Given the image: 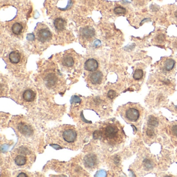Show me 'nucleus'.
Returning <instances> with one entry per match:
<instances>
[{"label":"nucleus","mask_w":177,"mask_h":177,"mask_svg":"<svg viewBox=\"0 0 177 177\" xmlns=\"http://www.w3.org/2000/svg\"><path fill=\"white\" fill-rule=\"evenodd\" d=\"M175 61L172 58H168L165 60L163 64V68L165 71L169 72L172 71L175 67Z\"/></svg>","instance_id":"nucleus-14"},{"label":"nucleus","mask_w":177,"mask_h":177,"mask_svg":"<svg viewBox=\"0 0 177 177\" xmlns=\"http://www.w3.org/2000/svg\"><path fill=\"white\" fill-rule=\"evenodd\" d=\"M116 92L113 90H110L108 93V97L109 98L111 99H113L115 97Z\"/></svg>","instance_id":"nucleus-24"},{"label":"nucleus","mask_w":177,"mask_h":177,"mask_svg":"<svg viewBox=\"0 0 177 177\" xmlns=\"http://www.w3.org/2000/svg\"><path fill=\"white\" fill-rule=\"evenodd\" d=\"M14 163L18 167H25L33 163L34 154L26 146H22L16 149L12 154Z\"/></svg>","instance_id":"nucleus-3"},{"label":"nucleus","mask_w":177,"mask_h":177,"mask_svg":"<svg viewBox=\"0 0 177 177\" xmlns=\"http://www.w3.org/2000/svg\"><path fill=\"white\" fill-rule=\"evenodd\" d=\"M148 124L150 127H156L159 125V122L156 118L154 116H151L149 118L148 121Z\"/></svg>","instance_id":"nucleus-19"},{"label":"nucleus","mask_w":177,"mask_h":177,"mask_svg":"<svg viewBox=\"0 0 177 177\" xmlns=\"http://www.w3.org/2000/svg\"><path fill=\"white\" fill-rule=\"evenodd\" d=\"M84 68L85 70L88 71H95L98 68V63L96 60L94 59H88L85 62Z\"/></svg>","instance_id":"nucleus-9"},{"label":"nucleus","mask_w":177,"mask_h":177,"mask_svg":"<svg viewBox=\"0 0 177 177\" xmlns=\"http://www.w3.org/2000/svg\"><path fill=\"white\" fill-rule=\"evenodd\" d=\"M144 77V72L142 70L138 69L136 70L133 75V79L135 80H140Z\"/></svg>","instance_id":"nucleus-18"},{"label":"nucleus","mask_w":177,"mask_h":177,"mask_svg":"<svg viewBox=\"0 0 177 177\" xmlns=\"http://www.w3.org/2000/svg\"><path fill=\"white\" fill-rule=\"evenodd\" d=\"M98 134L100 139L111 145H116L123 141L124 137L123 129L117 122L109 123L104 125Z\"/></svg>","instance_id":"nucleus-2"},{"label":"nucleus","mask_w":177,"mask_h":177,"mask_svg":"<svg viewBox=\"0 0 177 177\" xmlns=\"http://www.w3.org/2000/svg\"><path fill=\"white\" fill-rule=\"evenodd\" d=\"M146 135L149 137H152L154 136V129L152 128L151 127H150V128H148L147 129L146 131Z\"/></svg>","instance_id":"nucleus-23"},{"label":"nucleus","mask_w":177,"mask_h":177,"mask_svg":"<svg viewBox=\"0 0 177 177\" xmlns=\"http://www.w3.org/2000/svg\"><path fill=\"white\" fill-rule=\"evenodd\" d=\"M21 60V55L18 51H12L9 55V60L13 64H17Z\"/></svg>","instance_id":"nucleus-13"},{"label":"nucleus","mask_w":177,"mask_h":177,"mask_svg":"<svg viewBox=\"0 0 177 177\" xmlns=\"http://www.w3.org/2000/svg\"><path fill=\"white\" fill-rule=\"evenodd\" d=\"M103 79V73L100 71H96L90 74L89 77L90 83L93 85L100 84Z\"/></svg>","instance_id":"nucleus-8"},{"label":"nucleus","mask_w":177,"mask_h":177,"mask_svg":"<svg viewBox=\"0 0 177 177\" xmlns=\"http://www.w3.org/2000/svg\"><path fill=\"white\" fill-rule=\"evenodd\" d=\"M97 159L95 154H88L84 158V164L88 168H94L97 165Z\"/></svg>","instance_id":"nucleus-7"},{"label":"nucleus","mask_w":177,"mask_h":177,"mask_svg":"<svg viewBox=\"0 0 177 177\" xmlns=\"http://www.w3.org/2000/svg\"><path fill=\"white\" fill-rule=\"evenodd\" d=\"M54 136V142L60 146L74 149L77 144L79 135L77 130L71 125H63L56 129L53 133Z\"/></svg>","instance_id":"nucleus-1"},{"label":"nucleus","mask_w":177,"mask_h":177,"mask_svg":"<svg viewBox=\"0 0 177 177\" xmlns=\"http://www.w3.org/2000/svg\"><path fill=\"white\" fill-rule=\"evenodd\" d=\"M45 80L47 87L52 88L54 87V86L56 84L58 78L55 74L51 73L46 75Z\"/></svg>","instance_id":"nucleus-10"},{"label":"nucleus","mask_w":177,"mask_h":177,"mask_svg":"<svg viewBox=\"0 0 177 177\" xmlns=\"http://www.w3.org/2000/svg\"><path fill=\"white\" fill-rule=\"evenodd\" d=\"M114 12L117 15L125 14L126 13V10L122 6H117L114 9Z\"/></svg>","instance_id":"nucleus-21"},{"label":"nucleus","mask_w":177,"mask_h":177,"mask_svg":"<svg viewBox=\"0 0 177 177\" xmlns=\"http://www.w3.org/2000/svg\"><path fill=\"white\" fill-rule=\"evenodd\" d=\"M54 25L55 28L57 30L62 31L65 28L66 22L62 18H58L54 21Z\"/></svg>","instance_id":"nucleus-15"},{"label":"nucleus","mask_w":177,"mask_h":177,"mask_svg":"<svg viewBox=\"0 0 177 177\" xmlns=\"http://www.w3.org/2000/svg\"><path fill=\"white\" fill-rule=\"evenodd\" d=\"M174 16H175V18L177 19V10H176L174 13Z\"/></svg>","instance_id":"nucleus-27"},{"label":"nucleus","mask_w":177,"mask_h":177,"mask_svg":"<svg viewBox=\"0 0 177 177\" xmlns=\"http://www.w3.org/2000/svg\"><path fill=\"white\" fill-rule=\"evenodd\" d=\"M16 128L22 136L25 137H30L33 135V127L27 121H19L17 124Z\"/></svg>","instance_id":"nucleus-5"},{"label":"nucleus","mask_w":177,"mask_h":177,"mask_svg":"<svg viewBox=\"0 0 177 177\" xmlns=\"http://www.w3.org/2000/svg\"><path fill=\"white\" fill-rule=\"evenodd\" d=\"M18 177H28V176H27V175H26L25 173H24V172H21V174H19V175H18Z\"/></svg>","instance_id":"nucleus-26"},{"label":"nucleus","mask_w":177,"mask_h":177,"mask_svg":"<svg viewBox=\"0 0 177 177\" xmlns=\"http://www.w3.org/2000/svg\"><path fill=\"white\" fill-rule=\"evenodd\" d=\"M62 64L64 67H71L74 64V60L70 55H65L62 58Z\"/></svg>","instance_id":"nucleus-16"},{"label":"nucleus","mask_w":177,"mask_h":177,"mask_svg":"<svg viewBox=\"0 0 177 177\" xmlns=\"http://www.w3.org/2000/svg\"><path fill=\"white\" fill-rule=\"evenodd\" d=\"M142 109L140 106L133 103L124 105L121 109V114L126 122L136 123L139 121L142 114Z\"/></svg>","instance_id":"nucleus-4"},{"label":"nucleus","mask_w":177,"mask_h":177,"mask_svg":"<svg viewBox=\"0 0 177 177\" xmlns=\"http://www.w3.org/2000/svg\"><path fill=\"white\" fill-rule=\"evenodd\" d=\"M23 30V27L21 23H16L13 24V26L12 27V31L14 34L19 35L21 33Z\"/></svg>","instance_id":"nucleus-17"},{"label":"nucleus","mask_w":177,"mask_h":177,"mask_svg":"<svg viewBox=\"0 0 177 177\" xmlns=\"http://www.w3.org/2000/svg\"><path fill=\"white\" fill-rule=\"evenodd\" d=\"M36 38L39 41L45 43L51 39V33L47 28H42L36 32Z\"/></svg>","instance_id":"nucleus-6"},{"label":"nucleus","mask_w":177,"mask_h":177,"mask_svg":"<svg viewBox=\"0 0 177 177\" xmlns=\"http://www.w3.org/2000/svg\"><path fill=\"white\" fill-rule=\"evenodd\" d=\"M171 131L174 136L177 137V125H174L171 129Z\"/></svg>","instance_id":"nucleus-25"},{"label":"nucleus","mask_w":177,"mask_h":177,"mask_svg":"<svg viewBox=\"0 0 177 177\" xmlns=\"http://www.w3.org/2000/svg\"><path fill=\"white\" fill-rule=\"evenodd\" d=\"M155 40L158 43H163L165 40V36L163 34H159L156 36Z\"/></svg>","instance_id":"nucleus-22"},{"label":"nucleus","mask_w":177,"mask_h":177,"mask_svg":"<svg viewBox=\"0 0 177 177\" xmlns=\"http://www.w3.org/2000/svg\"><path fill=\"white\" fill-rule=\"evenodd\" d=\"M143 165L144 168L146 170L151 169L153 167V163L150 159H144Z\"/></svg>","instance_id":"nucleus-20"},{"label":"nucleus","mask_w":177,"mask_h":177,"mask_svg":"<svg viewBox=\"0 0 177 177\" xmlns=\"http://www.w3.org/2000/svg\"><path fill=\"white\" fill-rule=\"evenodd\" d=\"M95 32L94 29L89 27H86L83 29L81 31V35L83 38L85 39H90L95 36Z\"/></svg>","instance_id":"nucleus-12"},{"label":"nucleus","mask_w":177,"mask_h":177,"mask_svg":"<svg viewBox=\"0 0 177 177\" xmlns=\"http://www.w3.org/2000/svg\"><path fill=\"white\" fill-rule=\"evenodd\" d=\"M36 97V94L33 90L28 89L24 91L23 94V100L26 102L31 103L33 101Z\"/></svg>","instance_id":"nucleus-11"}]
</instances>
